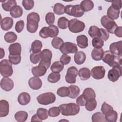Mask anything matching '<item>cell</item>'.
<instances>
[{"mask_svg": "<svg viewBox=\"0 0 122 122\" xmlns=\"http://www.w3.org/2000/svg\"><path fill=\"white\" fill-rule=\"evenodd\" d=\"M42 121V120L39 118V117L38 116L37 114L33 115L31 117V122H41Z\"/></svg>", "mask_w": 122, "mask_h": 122, "instance_id": "be15d7a7", "label": "cell"}, {"mask_svg": "<svg viewBox=\"0 0 122 122\" xmlns=\"http://www.w3.org/2000/svg\"><path fill=\"white\" fill-rule=\"evenodd\" d=\"M40 16L38 13L34 12L29 13L27 17V30L31 33L36 32L40 21Z\"/></svg>", "mask_w": 122, "mask_h": 122, "instance_id": "6da1fadb", "label": "cell"}, {"mask_svg": "<svg viewBox=\"0 0 122 122\" xmlns=\"http://www.w3.org/2000/svg\"><path fill=\"white\" fill-rule=\"evenodd\" d=\"M13 25V20L12 18L10 17H6L1 20L0 27L1 28L7 31L10 30Z\"/></svg>", "mask_w": 122, "mask_h": 122, "instance_id": "ac0fdd59", "label": "cell"}, {"mask_svg": "<svg viewBox=\"0 0 122 122\" xmlns=\"http://www.w3.org/2000/svg\"><path fill=\"white\" fill-rule=\"evenodd\" d=\"M37 100L40 104L46 105L53 103L56 100V96L53 93L48 92L40 94L37 97Z\"/></svg>", "mask_w": 122, "mask_h": 122, "instance_id": "ba28073f", "label": "cell"}, {"mask_svg": "<svg viewBox=\"0 0 122 122\" xmlns=\"http://www.w3.org/2000/svg\"><path fill=\"white\" fill-rule=\"evenodd\" d=\"M114 33L117 37L121 38L122 37V27H117L115 29Z\"/></svg>", "mask_w": 122, "mask_h": 122, "instance_id": "6125c7cd", "label": "cell"}, {"mask_svg": "<svg viewBox=\"0 0 122 122\" xmlns=\"http://www.w3.org/2000/svg\"><path fill=\"white\" fill-rule=\"evenodd\" d=\"M42 47V43L41 41L36 40L33 41L31 45V51L32 53H37L41 51Z\"/></svg>", "mask_w": 122, "mask_h": 122, "instance_id": "e575fe53", "label": "cell"}, {"mask_svg": "<svg viewBox=\"0 0 122 122\" xmlns=\"http://www.w3.org/2000/svg\"><path fill=\"white\" fill-rule=\"evenodd\" d=\"M86 100L82 95V94L80 95L76 99V103L81 106H85L86 102Z\"/></svg>", "mask_w": 122, "mask_h": 122, "instance_id": "94428289", "label": "cell"}, {"mask_svg": "<svg viewBox=\"0 0 122 122\" xmlns=\"http://www.w3.org/2000/svg\"><path fill=\"white\" fill-rule=\"evenodd\" d=\"M48 27V33L49 36L51 38L56 37L59 33V29L58 27L54 25H50Z\"/></svg>", "mask_w": 122, "mask_h": 122, "instance_id": "f6af8a7d", "label": "cell"}, {"mask_svg": "<svg viewBox=\"0 0 122 122\" xmlns=\"http://www.w3.org/2000/svg\"><path fill=\"white\" fill-rule=\"evenodd\" d=\"M30 60L31 62L33 64H37L40 62L41 60V51L37 53H32L30 56Z\"/></svg>", "mask_w": 122, "mask_h": 122, "instance_id": "7dc6e473", "label": "cell"}, {"mask_svg": "<svg viewBox=\"0 0 122 122\" xmlns=\"http://www.w3.org/2000/svg\"><path fill=\"white\" fill-rule=\"evenodd\" d=\"M17 35L12 31H9L6 33L4 35V40L8 43L14 42L17 40Z\"/></svg>", "mask_w": 122, "mask_h": 122, "instance_id": "8d00e7d4", "label": "cell"}, {"mask_svg": "<svg viewBox=\"0 0 122 122\" xmlns=\"http://www.w3.org/2000/svg\"><path fill=\"white\" fill-rule=\"evenodd\" d=\"M28 117V113L25 111H19L14 115L15 120L19 122H25Z\"/></svg>", "mask_w": 122, "mask_h": 122, "instance_id": "836d02e7", "label": "cell"}, {"mask_svg": "<svg viewBox=\"0 0 122 122\" xmlns=\"http://www.w3.org/2000/svg\"><path fill=\"white\" fill-rule=\"evenodd\" d=\"M69 90H70V94L68 96L69 97L72 98V99H75L76 98L80 93V88L78 86L75 85H71L69 87Z\"/></svg>", "mask_w": 122, "mask_h": 122, "instance_id": "d6a6232c", "label": "cell"}, {"mask_svg": "<svg viewBox=\"0 0 122 122\" xmlns=\"http://www.w3.org/2000/svg\"><path fill=\"white\" fill-rule=\"evenodd\" d=\"M3 9L7 11H10L14 7L17 6V2L15 0H8L1 1Z\"/></svg>", "mask_w": 122, "mask_h": 122, "instance_id": "cb8c5ba5", "label": "cell"}, {"mask_svg": "<svg viewBox=\"0 0 122 122\" xmlns=\"http://www.w3.org/2000/svg\"><path fill=\"white\" fill-rule=\"evenodd\" d=\"M85 106L87 110L90 112L92 111L96 108L97 102L95 99L87 100Z\"/></svg>", "mask_w": 122, "mask_h": 122, "instance_id": "7bdbcfd3", "label": "cell"}, {"mask_svg": "<svg viewBox=\"0 0 122 122\" xmlns=\"http://www.w3.org/2000/svg\"><path fill=\"white\" fill-rule=\"evenodd\" d=\"M9 112V104L8 101L1 100L0 101V117H4L8 115Z\"/></svg>", "mask_w": 122, "mask_h": 122, "instance_id": "d6986e66", "label": "cell"}, {"mask_svg": "<svg viewBox=\"0 0 122 122\" xmlns=\"http://www.w3.org/2000/svg\"><path fill=\"white\" fill-rule=\"evenodd\" d=\"M64 43V41L60 37H56L53 38L51 41V45L53 48L56 49L60 48L61 45Z\"/></svg>", "mask_w": 122, "mask_h": 122, "instance_id": "bcb514c9", "label": "cell"}, {"mask_svg": "<svg viewBox=\"0 0 122 122\" xmlns=\"http://www.w3.org/2000/svg\"><path fill=\"white\" fill-rule=\"evenodd\" d=\"M24 22L23 20H20L18 21L15 24V30L18 33H20L24 29Z\"/></svg>", "mask_w": 122, "mask_h": 122, "instance_id": "11a10c76", "label": "cell"}, {"mask_svg": "<svg viewBox=\"0 0 122 122\" xmlns=\"http://www.w3.org/2000/svg\"><path fill=\"white\" fill-rule=\"evenodd\" d=\"M14 87L13 81L8 77H3L0 81V87L6 92L11 91Z\"/></svg>", "mask_w": 122, "mask_h": 122, "instance_id": "9a60e30c", "label": "cell"}, {"mask_svg": "<svg viewBox=\"0 0 122 122\" xmlns=\"http://www.w3.org/2000/svg\"><path fill=\"white\" fill-rule=\"evenodd\" d=\"M59 108L61 114L64 116H74L80 112V106L73 102L61 104Z\"/></svg>", "mask_w": 122, "mask_h": 122, "instance_id": "7a4b0ae2", "label": "cell"}, {"mask_svg": "<svg viewBox=\"0 0 122 122\" xmlns=\"http://www.w3.org/2000/svg\"><path fill=\"white\" fill-rule=\"evenodd\" d=\"M92 120L93 122H105L106 120L105 115L101 112H96L94 113L92 117Z\"/></svg>", "mask_w": 122, "mask_h": 122, "instance_id": "74e56055", "label": "cell"}, {"mask_svg": "<svg viewBox=\"0 0 122 122\" xmlns=\"http://www.w3.org/2000/svg\"><path fill=\"white\" fill-rule=\"evenodd\" d=\"M28 83L30 87L35 90L40 89L42 85L41 79L38 77L36 76L30 78L29 80Z\"/></svg>", "mask_w": 122, "mask_h": 122, "instance_id": "e0dca14e", "label": "cell"}, {"mask_svg": "<svg viewBox=\"0 0 122 122\" xmlns=\"http://www.w3.org/2000/svg\"><path fill=\"white\" fill-rule=\"evenodd\" d=\"M52 56V52L50 50L48 49H44L41 51V60L40 62L45 65L48 69L51 65Z\"/></svg>", "mask_w": 122, "mask_h": 122, "instance_id": "8fae6325", "label": "cell"}, {"mask_svg": "<svg viewBox=\"0 0 122 122\" xmlns=\"http://www.w3.org/2000/svg\"><path fill=\"white\" fill-rule=\"evenodd\" d=\"M69 20L64 17H60L58 20V26L61 29H66L68 27Z\"/></svg>", "mask_w": 122, "mask_h": 122, "instance_id": "b9f144b4", "label": "cell"}, {"mask_svg": "<svg viewBox=\"0 0 122 122\" xmlns=\"http://www.w3.org/2000/svg\"><path fill=\"white\" fill-rule=\"evenodd\" d=\"M80 6L84 11L87 12L91 10L93 8L94 3L92 0H84L81 2Z\"/></svg>", "mask_w": 122, "mask_h": 122, "instance_id": "f1b7e54d", "label": "cell"}, {"mask_svg": "<svg viewBox=\"0 0 122 122\" xmlns=\"http://www.w3.org/2000/svg\"><path fill=\"white\" fill-rule=\"evenodd\" d=\"M112 110H113V107L111 105L106 103L105 102H104L102 104L101 107V111L104 115H105L109 111Z\"/></svg>", "mask_w": 122, "mask_h": 122, "instance_id": "db71d44e", "label": "cell"}, {"mask_svg": "<svg viewBox=\"0 0 122 122\" xmlns=\"http://www.w3.org/2000/svg\"><path fill=\"white\" fill-rule=\"evenodd\" d=\"M39 35L43 39L48 38L49 37L48 33V27H44L41 28L39 32Z\"/></svg>", "mask_w": 122, "mask_h": 122, "instance_id": "9f6ffc18", "label": "cell"}, {"mask_svg": "<svg viewBox=\"0 0 122 122\" xmlns=\"http://www.w3.org/2000/svg\"><path fill=\"white\" fill-rule=\"evenodd\" d=\"M102 26L104 27L106 30L111 33H114L116 28L118 27L114 20L109 18L107 15L103 16L101 19Z\"/></svg>", "mask_w": 122, "mask_h": 122, "instance_id": "52a82bcc", "label": "cell"}, {"mask_svg": "<svg viewBox=\"0 0 122 122\" xmlns=\"http://www.w3.org/2000/svg\"><path fill=\"white\" fill-rule=\"evenodd\" d=\"M61 78L60 73L52 72L50 73L48 76V81L51 83H54L58 82Z\"/></svg>", "mask_w": 122, "mask_h": 122, "instance_id": "f35d334b", "label": "cell"}, {"mask_svg": "<svg viewBox=\"0 0 122 122\" xmlns=\"http://www.w3.org/2000/svg\"><path fill=\"white\" fill-rule=\"evenodd\" d=\"M104 51L102 48H94L91 53L92 58L96 61H99L102 59Z\"/></svg>", "mask_w": 122, "mask_h": 122, "instance_id": "d4e9b609", "label": "cell"}, {"mask_svg": "<svg viewBox=\"0 0 122 122\" xmlns=\"http://www.w3.org/2000/svg\"><path fill=\"white\" fill-rule=\"evenodd\" d=\"M45 20L48 25H52L55 21V15L54 13L52 12H48L46 15Z\"/></svg>", "mask_w": 122, "mask_h": 122, "instance_id": "f5cc1de1", "label": "cell"}, {"mask_svg": "<svg viewBox=\"0 0 122 122\" xmlns=\"http://www.w3.org/2000/svg\"><path fill=\"white\" fill-rule=\"evenodd\" d=\"M0 53H1V54H0V59H2L4 56V55H5V52H4V50L2 49V48H0Z\"/></svg>", "mask_w": 122, "mask_h": 122, "instance_id": "e7e4bbea", "label": "cell"}, {"mask_svg": "<svg viewBox=\"0 0 122 122\" xmlns=\"http://www.w3.org/2000/svg\"><path fill=\"white\" fill-rule=\"evenodd\" d=\"M71 58L67 54H63L60 58V61L63 65H67L71 61Z\"/></svg>", "mask_w": 122, "mask_h": 122, "instance_id": "6f0895ef", "label": "cell"}, {"mask_svg": "<svg viewBox=\"0 0 122 122\" xmlns=\"http://www.w3.org/2000/svg\"><path fill=\"white\" fill-rule=\"evenodd\" d=\"M76 41L78 46L81 49H85L88 46V40L86 36L81 35L77 36Z\"/></svg>", "mask_w": 122, "mask_h": 122, "instance_id": "7402d4cb", "label": "cell"}, {"mask_svg": "<svg viewBox=\"0 0 122 122\" xmlns=\"http://www.w3.org/2000/svg\"><path fill=\"white\" fill-rule=\"evenodd\" d=\"M22 4L26 10H30L32 9L34 5V2L32 0H23Z\"/></svg>", "mask_w": 122, "mask_h": 122, "instance_id": "816d5d0a", "label": "cell"}, {"mask_svg": "<svg viewBox=\"0 0 122 122\" xmlns=\"http://www.w3.org/2000/svg\"><path fill=\"white\" fill-rule=\"evenodd\" d=\"M78 74V69L75 66L69 67L67 71L65 76L66 81L69 83L73 84L76 82V78Z\"/></svg>", "mask_w": 122, "mask_h": 122, "instance_id": "7c38bea8", "label": "cell"}, {"mask_svg": "<svg viewBox=\"0 0 122 122\" xmlns=\"http://www.w3.org/2000/svg\"><path fill=\"white\" fill-rule=\"evenodd\" d=\"M121 0H114L111 1L112 5L111 6L114 9L116 10H120L122 8Z\"/></svg>", "mask_w": 122, "mask_h": 122, "instance_id": "91938a15", "label": "cell"}, {"mask_svg": "<svg viewBox=\"0 0 122 122\" xmlns=\"http://www.w3.org/2000/svg\"><path fill=\"white\" fill-rule=\"evenodd\" d=\"M122 57L115 55L110 51H104L102 60L110 67H113L116 65L122 66Z\"/></svg>", "mask_w": 122, "mask_h": 122, "instance_id": "3957f363", "label": "cell"}, {"mask_svg": "<svg viewBox=\"0 0 122 122\" xmlns=\"http://www.w3.org/2000/svg\"><path fill=\"white\" fill-rule=\"evenodd\" d=\"M105 73V70L102 66L94 67L91 71L92 76L95 79L100 80L104 78Z\"/></svg>", "mask_w": 122, "mask_h": 122, "instance_id": "4fadbf2b", "label": "cell"}, {"mask_svg": "<svg viewBox=\"0 0 122 122\" xmlns=\"http://www.w3.org/2000/svg\"><path fill=\"white\" fill-rule=\"evenodd\" d=\"M107 16L110 19L114 20L117 19L120 15V10H116L110 6L107 10Z\"/></svg>", "mask_w": 122, "mask_h": 122, "instance_id": "f546056e", "label": "cell"}, {"mask_svg": "<svg viewBox=\"0 0 122 122\" xmlns=\"http://www.w3.org/2000/svg\"><path fill=\"white\" fill-rule=\"evenodd\" d=\"M64 12L69 15L75 17H82L84 13V11L81 9L80 5L79 4L67 5L65 7Z\"/></svg>", "mask_w": 122, "mask_h": 122, "instance_id": "5b68a950", "label": "cell"}, {"mask_svg": "<svg viewBox=\"0 0 122 122\" xmlns=\"http://www.w3.org/2000/svg\"><path fill=\"white\" fill-rule=\"evenodd\" d=\"M61 111L59 107H53L49 109L48 111L49 115L51 117H55L58 116L60 114Z\"/></svg>", "mask_w": 122, "mask_h": 122, "instance_id": "f907efd6", "label": "cell"}, {"mask_svg": "<svg viewBox=\"0 0 122 122\" xmlns=\"http://www.w3.org/2000/svg\"><path fill=\"white\" fill-rule=\"evenodd\" d=\"M64 6L60 3H57L55 4L53 7V12L55 14L60 15L64 14Z\"/></svg>", "mask_w": 122, "mask_h": 122, "instance_id": "60d3db41", "label": "cell"}, {"mask_svg": "<svg viewBox=\"0 0 122 122\" xmlns=\"http://www.w3.org/2000/svg\"><path fill=\"white\" fill-rule=\"evenodd\" d=\"M10 13L11 17L14 18H20L22 15L23 10L20 6L17 5L10 11Z\"/></svg>", "mask_w": 122, "mask_h": 122, "instance_id": "4dcf8cb0", "label": "cell"}, {"mask_svg": "<svg viewBox=\"0 0 122 122\" xmlns=\"http://www.w3.org/2000/svg\"><path fill=\"white\" fill-rule=\"evenodd\" d=\"M60 51L63 54L69 53H75L78 51V48L76 44L70 42H64L60 48Z\"/></svg>", "mask_w": 122, "mask_h": 122, "instance_id": "30bf717a", "label": "cell"}, {"mask_svg": "<svg viewBox=\"0 0 122 122\" xmlns=\"http://www.w3.org/2000/svg\"><path fill=\"white\" fill-rule=\"evenodd\" d=\"M104 115L106 121L107 122H115L117 121L118 118V113L113 110L109 111Z\"/></svg>", "mask_w": 122, "mask_h": 122, "instance_id": "83f0119b", "label": "cell"}, {"mask_svg": "<svg viewBox=\"0 0 122 122\" xmlns=\"http://www.w3.org/2000/svg\"><path fill=\"white\" fill-rule=\"evenodd\" d=\"M82 95L86 101L94 99L96 97V94L94 91L91 88H86L83 92Z\"/></svg>", "mask_w": 122, "mask_h": 122, "instance_id": "4316f807", "label": "cell"}, {"mask_svg": "<svg viewBox=\"0 0 122 122\" xmlns=\"http://www.w3.org/2000/svg\"><path fill=\"white\" fill-rule=\"evenodd\" d=\"M47 69H48L45 65L40 62L38 66L32 68L31 72L34 76L39 77L44 75Z\"/></svg>", "mask_w": 122, "mask_h": 122, "instance_id": "5bb4252c", "label": "cell"}, {"mask_svg": "<svg viewBox=\"0 0 122 122\" xmlns=\"http://www.w3.org/2000/svg\"><path fill=\"white\" fill-rule=\"evenodd\" d=\"M101 36L100 38H101L103 41H106L109 38V33L105 30L102 28H100Z\"/></svg>", "mask_w": 122, "mask_h": 122, "instance_id": "680465c9", "label": "cell"}, {"mask_svg": "<svg viewBox=\"0 0 122 122\" xmlns=\"http://www.w3.org/2000/svg\"><path fill=\"white\" fill-rule=\"evenodd\" d=\"M78 74L81 80L86 81L90 78L91 72L89 69L88 68L83 67L79 70Z\"/></svg>", "mask_w": 122, "mask_h": 122, "instance_id": "484cf974", "label": "cell"}, {"mask_svg": "<svg viewBox=\"0 0 122 122\" xmlns=\"http://www.w3.org/2000/svg\"><path fill=\"white\" fill-rule=\"evenodd\" d=\"M57 94L58 95L61 97H68L70 94L69 87L63 86L59 88L57 91Z\"/></svg>", "mask_w": 122, "mask_h": 122, "instance_id": "ee69618b", "label": "cell"}, {"mask_svg": "<svg viewBox=\"0 0 122 122\" xmlns=\"http://www.w3.org/2000/svg\"><path fill=\"white\" fill-rule=\"evenodd\" d=\"M30 101V95L26 92L20 93L18 97V102L21 105L28 104Z\"/></svg>", "mask_w": 122, "mask_h": 122, "instance_id": "ffe728a7", "label": "cell"}, {"mask_svg": "<svg viewBox=\"0 0 122 122\" xmlns=\"http://www.w3.org/2000/svg\"><path fill=\"white\" fill-rule=\"evenodd\" d=\"M64 68V65L59 61H55L51 67V70L52 72L59 73Z\"/></svg>", "mask_w": 122, "mask_h": 122, "instance_id": "d590c367", "label": "cell"}, {"mask_svg": "<svg viewBox=\"0 0 122 122\" xmlns=\"http://www.w3.org/2000/svg\"><path fill=\"white\" fill-rule=\"evenodd\" d=\"M0 72L4 77H9L13 74L12 63L7 59L2 60L0 62Z\"/></svg>", "mask_w": 122, "mask_h": 122, "instance_id": "277c9868", "label": "cell"}, {"mask_svg": "<svg viewBox=\"0 0 122 122\" xmlns=\"http://www.w3.org/2000/svg\"><path fill=\"white\" fill-rule=\"evenodd\" d=\"M92 45L94 48H102L104 45V41L100 38H94L92 40Z\"/></svg>", "mask_w": 122, "mask_h": 122, "instance_id": "c3c4849f", "label": "cell"}, {"mask_svg": "<svg viewBox=\"0 0 122 122\" xmlns=\"http://www.w3.org/2000/svg\"><path fill=\"white\" fill-rule=\"evenodd\" d=\"M10 54L20 55L21 51V46L20 43L16 42L11 44L9 47Z\"/></svg>", "mask_w": 122, "mask_h": 122, "instance_id": "603a6c76", "label": "cell"}, {"mask_svg": "<svg viewBox=\"0 0 122 122\" xmlns=\"http://www.w3.org/2000/svg\"><path fill=\"white\" fill-rule=\"evenodd\" d=\"M20 55H12L9 54V60L13 64L17 65L21 61Z\"/></svg>", "mask_w": 122, "mask_h": 122, "instance_id": "681fc988", "label": "cell"}, {"mask_svg": "<svg viewBox=\"0 0 122 122\" xmlns=\"http://www.w3.org/2000/svg\"><path fill=\"white\" fill-rule=\"evenodd\" d=\"M84 23L77 19L71 20L68 23V28L70 31L72 33H79L85 29Z\"/></svg>", "mask_w": 122, "mask_h": 122, "instance_id": "8992f818", "label": "cell"}, {"mask_svg": "<svg viewBox=\"0 0 122 122\" xmlns=\"http://www.w3.org/2000/svg\"><path fill=\"white\" fill-rule=\"evenodd\" d=\"M88 33L91 37L92 38H100L101 31L100 29H99L96 26H90Z\"/></svg>", "mask_w": 122, "mask_h": 122, "instance_id": "1f68e13d", "label": "cell"}, {"mask_svg": "<svg viewBox=\"0 0 122 122\" xmlns=\"http://www.w3.org/2000/svg\"><path fill=\"white\" fill-rule=\"evenodd\" d=\"M86 59V56L84 52L82 51H77L75 53L74 56V61L75 63L78 65L83 64Z\"/></svg>", "mask_w": 122, "mask_h": 122, "instance_id": "44dd1931", "label": "cell"}, {"mask_svg": "<svg viewBox=\"0 0 122 122\" xmlns=\"http://www.w3.org/2000/svg\"><path fill=\"white\" fill-rule=\"evenodd\" d=\"M122 76V66L116 65L110 70L108 72V78L109 80L112 81H116Z\"/></svg>", "mask_w": 122, "mask_h": 122, "instance_id": "9c48e42d", "label": "cell"}, {"mask_svg": "<svg viewBox=\"0 0 122 122\" xmlns=\"http://www.w3.org/2000/svg\"><path fill=\"white\" fill-rule=\"evenodd\" d=\"M36 114H37L39 118L42 120L47 119L49 116L48 110L46 109L42 108H38L37 110Z\"/></svg>", "mask_w": 122, "mask_h": 122, "instance_id": "ab89813d", "label": "cell"}, {"mask_svg": "<svg viewBox=\"0 0 122 122\" xmlns=\"http://www.w3.org/2000/svg\"><path fill=\"white\" fill-rule=\"evenodd\" d=\"M122 41H119L114 42L111 43L109 47L110 51L115 55L122 56Z\"/></svg>", "mask_w": 122, "mask_h": 122, "instance_id": "2e32d148", "label": "cell"}]
</instances>
